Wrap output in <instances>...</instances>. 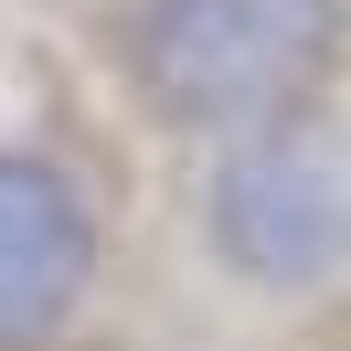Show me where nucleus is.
<instances>
[{"mask_svg": "<svg viewBox=\"0 0 351 351\" xmlns=\"http://www.w3.org/2000/svg\"><path fill=\"white\" fill-rule=\"evenodd\" d=\"M341 64V0H138L128 75L171 128L256 138L287 128Z\"/></svg>", "mask_w": 351, "mask_h": 351, "instance_id": "obj_1", "label": "nucleus"}, {"mask_svg": "<svg viewBox=\"0 0 351 351\" xmlns=\"http://www.w3.org/2000/svg\"><path fill=\"white\" fill-rule=\"evenodd\" d=\"M202 245L234 266L245 287H330L351 266V181L287 128L223 138L213 192H202Z\"/></svg>", "mask_w": 351, "mask_h": 351, "instance_id": "obj_2", "label": "nucleus"}, {"mask_svg": "<svg viewBox=\"0 0 351 351\" xmlns=\"http://www.w3.org/2000/svg\"><path fill=\"white\" fill-rule=\"evenodd\" d=\"M96 287V202L53 149L0 138V351H43Z\"/></svg>", "mask_w": 351, "mask_h": 351, "instance_id": "obj_3", "label": "nucleus"}]
</instances>
